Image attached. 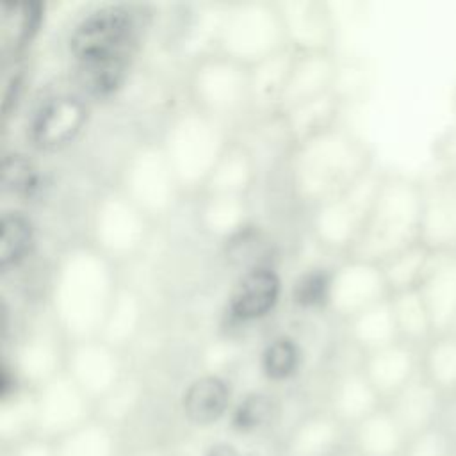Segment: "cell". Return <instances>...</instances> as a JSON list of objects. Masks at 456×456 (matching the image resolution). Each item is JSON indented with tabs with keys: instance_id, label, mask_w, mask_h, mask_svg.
<instances>
[{
	"instance_id": "30bf717a",
	"label": "cell",
	"mask_w": 456,
	"mask_h": 456,
	"mask_svg": "<svg viewBox=\"0 0 456 456\" xmlns=\"http://www.w3.org/2000/svg\"><path fill=\"white\" fill-rule=\"evenodd\" d=\"M330 292V276L324 271H310L306 274H303L292 290V297L296 301V305L310 308V306H317L321 303H324L326 296Z\"/></svg>"
},
{
	"instance_id": "8992f818",
	"label": "cell",
	"mask_w": 456,
	"mask_h": 456,
	"mask_svg": "<svg viewBox=\"0 0 456 456\" xmlns=\"http://www.w3.org/2000/svg\"><path fill=\"white\" fill-rule=\"evenodd\" d=\"M32 244V224L18 212L4 214L0 235V267L18 264Z\"/></svg>"
},
{
	"instance_id": "ba28073f",
	"label": "cell",
	"mask_w": 456,
	"mask_h": 456,
	"mask_svg": "<svg viewBox=\"0 0 456 456\" xmlns=\"http://www.w3.org/2000/svg\"><path fill=\"white\" fill-rule=\"evenodd\" d=\"M273 413H274V404L271 397L264 394H251V395H246L239 403V406L233 410L232 424L235 429L242 433H249L271 422Z\"/></svg>"
},
{
	"instance_id": "7a4b0ae2",
	"label": "cell",
	"mask_w": 456,
	"mask_h": 456,
	"mask_svg": "<svg viewBox=\"0 0 456 456\" xmlns=\"http://www.w3.org/2000/svg\"><path fill=\"white\" fill-rule=\"evenodd\" d=\"M87 118L86 105L75 96H57L39 107L30 123L36 146L52 150L71 141Z\"/></svg>"
},
{
	"instance_id": "6da1fadb",
	"label": "cell",
	"mask_w": 456,
	"mask_h": 456,
	"mask_svg": "<svg viewBox=\"0 0 456 456\" xmlns=\"http://www.w3.org/2000/svg\"><path fill=\"white\" fill-rule=\"evenodd\" d=\"M135 36L137 25L126 7L100 9L77 25L69 48L93 94H109L121 86Z\"/></svg>"
},
{
	"instance_id": "277c9868",
	"label": "cell",
	"mask_w": 456,
	"mask_h": 456,
	"mask_svg": "<svg viewBox=\"0 0 456 456\" xmlns=\"http://www.w3.org/2000/svg\"><path fill=\"white\" fill-rule=\"evenodd\" d=\"M230 399L226 383L217 376H203L189 385L183 411L194 424H212L223 417Z\"/></svg>"
},
{
	"instance_id": "3957f363",
	"label": "cell",
	"mask_w": 456,
	"mask_h": 456,
	"mask_svg": "<svg viewBox=\"0 0 456 456\" xmlns=\"http://www.w3.org/2000/svg\"><path fill=\"white\" fill-rule=\"evenodd\" d=\"M280 280L271 269L246 273L230 296V310L242 321L264 317L278 301Z\"/></svg>"
},
{
	"instance_id": "8fae6325",
	"label": "cell",
	"mask_w": 456,
	"mask_h": 456,
	"mask_svg": "<svg viewBox=\"0 0 456 456\" xmlns=\"http://www.w3.org/2000/svg\"><path fill=\"white\" fill-rule=\"evenodd\" d=\"M207 456H240V454L230 445H216L210 449V452Z\"/></svg>"
},
{
	"instance_id": "9c48e42d",
	"label": "cell",
	"mask_w": 456,
	"mask_h": 456,
	"mask_svg": "<svg viewBox=\"0 0 456 456\" xmlns=\"http://www.w3.org/2000/svg\"><path fill=\"white\" fill-rule=\"evenodd\" d=\"M2 187L14 194H32L37 187L34 167L20 155H11L2 164Z\"/></svg>"
},
{
	"instance_id": "5b68a950",
	"label": "cell",
	"mask_w": 456,
	"mask_h": 456,
	"mask_svg": "<svg viewBox=\"0 0 456 456\" xmlns=\"http://www.w3.org/2000/svg\"><path fill=\"white\" fill-rule=\"evenodd\" d=\"M39 21V5L34 2H2L0 4V34L4 45L14 50L25 45Z\"/></svg>"
},
{
	"instance_id": "52a82bcc",
	"label": "cell",
	"mask_w": 456,
	"mask_h": 456,
	"mask_svg": "<svg viewBox=\"0 0 456 456\" xmlns=\"http://www.w3.org/2000/svg\"><path fill=\"white\" fill-rule=\"evenodd\" d=\"M299 363L297 346L285 337L274 338L262 353V369L271 379H287L292 376Z\"/></svg>"
}]
</instances>
